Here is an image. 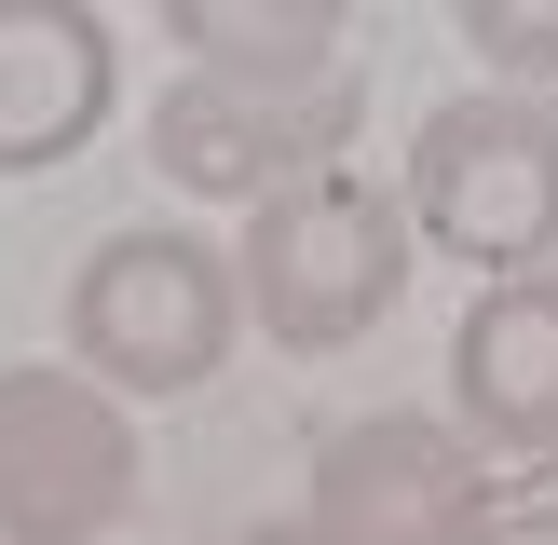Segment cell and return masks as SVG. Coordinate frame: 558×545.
I'll return each mask as SVG.
<instances>
[{"label": "cell", "mask_w": 558, "mask_h": 545, "mask_svg": "<svg viewBox=\"0 0 558 545\" xmlns=\"http://www.w3.org/2000/svg\"><path fill=\"white\" fill-rule=\"evenodd\" d=\"M232 545H327L314 518H259V532H232Z\"/></svg>", "instance_id": "12"}, {"label": "cell", "mask_w": 558, "mask_h": 545, "mask_svg": "<svg viewBox=\"0 0 558 545\" xmlns=\"http://www.w3.org/2000/svg\"><path fill=\"white\" fill-rule=\"evenodd\" d=\"M0 545H41V532H27V518H14V505H0Z\"/></svg>", "instance_id": "13"}, {"label": "cell", "mask_w": 558, "mask_h": 545, "mask_svg": "<svg viewBox=\"0 0 558 545\" xmlns=\"http://www.w3.org/2000/svg\"><path fill=\"white\" fill-rule=\"evenodd\" d=\"M450 423L490 463H558V259L490 272L450 327Z\"/></svg>", "instance_id": "7"}, {"label": "cell", "mask_w": 558, "mask_h": 545, "mask_svg": "<svg viewBox=\"0 0 558 545\" xmlns=\"http://www.w3.org/2000/svg\"><path fill=\"white\" fill-rule=\"evenodd\" d=\"M477 545H558V505H490Z\"/></svg>", "instance_id": "11"}, {"label": "cell", "mask_w": 558, "mask_h": 545, "mask_svg": "<svg viewBox=\"0 0 558 545\" xmlns=\"http://www.w3.org/2000/svg\"><path fill=\"white\" fill-rule=\"evenodd\" d=\"M0 505L41 545H96L136 518V409L82 368H0Z\"/></svg>", "instance_id": "6"}, {"label": "cell", "mask_w": 558, "mask_h": 545, "mask_svg": "<svg viewBox=\"0 0 558 545\" xmlns=\"http://www.w3.org/2000/svg\"><path fill=\"white\" fill-rule=\"evenodd\" d=\"M396 205H409V245L490 272H545L558 259V96L532 82H477V96H436L409 123V164H396Z\"/></svg>", "instance_id": "2"}, {"label": "cell", "mask_w": 558, "mask_h": 545, "mask_svg": "<svg viewBox=\"0 0 558 545\" xmlns=\"http://www.w3.org/2000/svg\"><path fill=\"white\" fill-rule=\"evenodd\" d=\"M314 518L327 545H477L490 532V450L450 409H368L314 450Z\"/></svg>", "instance_id": "5"}, {"label": "cell", "mask_w": 558, "mask_h": 545, "mask_svg": "<svg viewBox=\"0 0 558 545\" xmlns=\"http://www.w3.org/2000/svg\"><path fill=\"white\" fill-rule=\"evenodd\" d=\"M354 123H368V82L327 55L300 82H218V69H178L150 96V164L205 205H259V191L314 178V164H354Z\"/></svg>", "instance_id": "4"}, {"label": "cell", "mask_w": 558, "mask_h": 545, "mask_svg": "<svg viewBox=\"0 0 558 545\" xmlns=\"http://www.w3.org/2000/svg\"><path fill=\"white\" fill-rule=\"evenodd\" d=\"M409 205L368 178V164H314V178L259 191L245 205V245H232V287H245V327L287 354H341L368 341L381 314L409 300Z\"/></svg>", "instance_id": "1"}, {"label": "cell", "mask_w": 558, "mask_h": 545, "mask_svg": "<svg viewBox=\"0 0 558 545\" xmlns=\"http://www.w3.org/2000/svg\"><path fill=\"white\" fill-rule=\"evenodd\" d=\"M463 55H490V82H532L558 96V0H450Z\"/></svg>", "instance_id": "10"}, {"label": "cell", "mask_w": 558, "mask_h": 545, "mask_svg": "<svg viewBox=\"0 0 558 545\" xmlns=\"http://www.w3.org/2000/svg\"><path fill=\"white\" fill-rule=\"evenodd\" d=\"M178 69H218V82H300L341 55V14L354 0H150Z\"/></svg>", "instance_id": "9"}, {"label": "cell", "mask_w": 558, "mask_h": 545, "mask_svg": "<svg viewBox=\"0 0 558 545\" xmlns=\"http://www.w3.org/2000/svg\"><path fill=\"white\" fill-rule=\"evenodd\" d=\"M232 341H245V287H232V245L205 232H109L69 272V368L109 382L123 409L205 396Z\"/></svg>", "instance_id": "3"}, {"label": "cell", "mask_w": 558, "mask_h": 545, "mask_svg": "<svg viewBox=\"0 0 558 545\" xmlns=\"http://www.w3.org/2000/svg\"><path fill=\"white\" fill-rule=\"evenodd\" d=\"M123 96V55H109L96 0H0V178H41Z\"/></svg>", "instance_id": "8"}]
</instances>
